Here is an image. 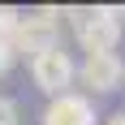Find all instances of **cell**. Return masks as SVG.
Segmentation results:
<instances>
[{"instance_id":"cell-6","label":"cell","mask_w":125,"mask_h":125,"mask_svg":"<svg viewBox=\"0 0 125 125\" xmlns=\"http://www.w3.org/2000/svg\"><path fill=\"white\" fill-rule=\"evenodd\" d=\"M17 22H22V13H17V9H9V4H0V43H13Z\"/></svg>"},{"instance_id":"cell-2","label":"cell","mask_w":125,"mask_h":125,"mask_svg":"<svg viewBox=\"0 0 125 125\" xmlns=\"http://www.w3.org/2000/svg\"><path fill=\"white\" fill-rule=\"evenodd\" d=\"M30 82H35L48 99H56V95H65V91H73V82H78V61L56 43V48L30 56Z\"/></svg>"},{"instance_id":"cell-9","label":"cell","mask_w":125,"mask_h":125,"mask_svg":"<svg viewBox=\"0 0 125 125\" xmlns=\"http://www.w3.org/2000/svg\"><path fill=\"white\" fill-rule=\"evenodd\" d=\"M104 125H125V108H121V112H112V116H104Z\"/></svg>"},{"instance_id":"cell-5","label":"cell","mask_w":125,"mask_h":125,"mask_svg":"<svg viewBox=\"0 0 125 125\" xmlns=\"http://www.w3.org/2000/svg\"><path fill=\"white\" fill-rule=\"evenodd\" d=\"M95 121H99L95 116V99L82 95V91H65L56 99H48L43 116H39V125H95Z\"/></svg>"},{"instance_id":"cell-1","label":"cell","mask_w":125,"mask_h":125,"mask_svg":"<svg viewBox=\"0 0 125 125\" xmlns=\"http://www.w3.org/2000/svg\"><path fill=\"white\" fill-rule=\"evenodd\" d=\"M121 17H125L121 4L73 9L69 13V26H73L78 48L86 52V56H95V52H116V43H121Z\"/></svg>"},{"instance_id":"cell-7","label":"cell","mask_w":125,"mask_h":125,"mask_svg":"<svg viewBox=\"0 0 125 125\" xmlns=\"http://www.w3.org/2000/svg\"><path fill=\"white\" fill-rule=\"evenodd\" d=\"M0 125H22V108L13 95H0Z\"/></svg>"},{"instance_id":"cell-8","label":"cell","mask_w":125,"mask_h":125,"mask_svg":"<svg viewBox=\"0 0 125 125\" xmlns=\"http://www.w3.org/2000/svg\"><path fill=\"white\" fill-rule=\"evenodd\" d=\"M13 61H17V52H13V43H0V78L13 69Z\"/></svg>"},{"instance_id":"cell-3","label":"cell","mask_w":125,"mask_h":125,"mask_svg":"<svg viewBox=\"0 0 125 125\" xmlns=\"http://www.w3.org/2000/svg\"><path fill=\"white\" fill-rule=\"evenodd\" d=\"M61 43V9H35L22 13L17 22V35H13V52L17 56H39Z\"/></svg>"},{"instance_id":"cell-4","label":"cell","mask_w":125,"mask_h":125,"mask_svg":"<svg viewBox=\"0 0 125 125\" xmlns=\"http://www.w3.org/2000/svg\"><path fill=\"white\" fill-rule=\"evenodd\" d=\"M78 82H82V95H91V99L112 95V91H125V61L116 52L82 56L78 61Z\"/></svg>"}]
</instances>
